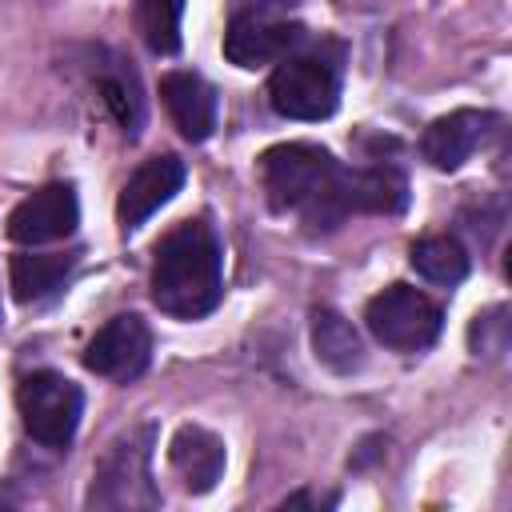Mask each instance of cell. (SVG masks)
<instances>
[{
  "label": "cell",
  "instance_id": "7",
  "mask_svg": "<svg viewBox=\"0 0 512 512\" xmlns=\"http://www.w3.org/2000/svg\"><path fill=\"white\" fill-rule=\"evenodd\" d=\"M408 204V180L388 168H356V172H336V184L328 192V200L308 216V228H336L348 212H380V216H396Z\"/></svg>",
  "mask_w": 512,
  "mask_h": 512
},
{
  "label": "cell",
  "instance_id": "3",
  "mask_svg": "<svg viewBox=\"0 0 512 512\" xmlns=\"http://www.w3.org/2000/svg\"><path fill=\"white\" fill-rule=\"evenodd\" d=\"M152 428L120 436L104 460L96 464L92 488H88V508H156L160 492L152 488Z\"/></svg>",
  "mask_w": 512,
  "mask_h": 512
},
{
  "label": "cell",
  "instance_id": "19",
  "mask_svg": "<svg viewBox=\"0 0 512 512\" xmlns=\"http://www.w3.org/2000/svg\"><path fill=\"white\" fill-rule=\"evenodd\" d=\"M100 92H104V104L112 108V116L124 124V132H140L144 100H140V88H136L132 72H104L100 76Z\"/></svg>",
  "mask_w": 512,
  "mask_h": 512
},
{
  "label": "cell",
  "instance_id": "10",
  "mask_svg": "<svg viewBox=\"0 0 512 512\" xmlns=\"http://www.w3.org/2000/svg\"><path fill=\"white\" fill-rule=\"evenodd\" d=\"M300 40H304L300 28L288 20H276L268 12H236L224 32V56L236 68H260L292 56Z\"/></svg>",
  "mask_w": 512,
  "mask_h": 512
},
{
  "label": "cell",
  "instance_id": "5",
  "mask_svg": "<svg viewBox=\"0 0 512 512\" xmlns=\"http://www.w3.org/2000/svg\"><path fill=\"white\" fill-rule=\"evenodd\" d=\"M16 408L24 420V432L48 448H64L76 436L84 396L80 388L60 372H32L16 388Z\"/></svg>",
  "mask_w": 512,
  "mask_h": 512
},
{
  "label": "cell",
  "instance_id": "6",
  "mask_svg": "<svg viewBox=\"0 0 512 512\" xmlns=\"http://www.w3.org/2000/svg\"><path fill=\"white\" fill-rule=\"evenodd\" d=\"M268 100L288 120H324L336 112L340 76L324 56H284L268 80Z\"/></svg>",
  "mask_w": 512,
  "mask_h": 512
},
{
  "label": "cell",
  "instance_id": "11",
  "mask_svg": "<svg viewBox=\"0 0 512 512\" xmlns=\"http://www.w3.org/2000/svg\"><path fill=\"white\" fill-rule=\"evenodd\" d=\"M184 184V160L180 156H152L144 160L120 188V200H116V216H120V228L132 232L140 228L152 212H160Z\"/></svg>",
  "mask_w": 512,
  "mask_h": 512
},
{
  "label": "cell",
  "instance_id": "2",
  "mask_svg": "<svg viewBox=\"0 0 512 512\" xmlns=\"http://www.w3.org/2000/svg\"><path fill=\"white\" fill-rule=\"evenodd\" d=\"M340 164L332 160V152L292 140V144H276L260 156V184L264 196L276 212H304V220L328 200L332 184H336Z\"/></svg>",
  "mask_w": 512,
  "mask_h": 512
},
{
  "label": "cell",
  "instance_id": "17",
  "mask_svg": "<svg viewBox=\"0 0 512 512\" xmlns=\"http://www.w3.org/2000/svg\"><path fill=\"white\" fill-rule=\"evenodd\" d=\"M408 260H412V268L424 280L444 284V288H452V284H460L468 276V252L452 236H424V240H416Z\"/></svg>",
  "mask_w": 512,
  "mask_h": 512
},
{
  "label": "cell",
  "instance_id": "13",
  "mask_svg": "<svg viewBox=\"0 0 512 512\" xmlns=\"http://www.w3.org/2000/svg\"><path fill=\"white\" fill-rule=\"evenodd\" d=\"M160 100L184 140H208L216 128V92L196 72H168L160 80Z\"/></svg>",
  "mask_w": 512,
  "mask_h": 512
},
{
  "label": "cell",
  "instance_id": "15",
  "mask_svg": "<svg viewBox=\"0 0 512 512\" xmlns=\"http://www.w3.org/2000/svg\"><path fill=\"white\" fill-rule=\"evenodd\" d=\"M72 260L56 256V252H16L8 264V280H12V296L20 304H36L44 296H52L64 276H68Z\"/></svg>",
  "mask_w": 512,
  "mask_h": 512
},
{
  "label": "cell",
  "instance_id": "8",
  "mask_svg": "<svg viewBox=\"0 0 512 512\" xmlns=\"http://www.w3.org/2000/svg\"><path fill=\"white\" fill-rule=\"evenodd\" d=\"M148 356H152V336H148V324L132 312L124 316H112L84 348V368L104 376V380H136L144 368H148Z\"/></svg>",
  "mask_w": 512,
  "mask_h": 512
},
{
  "label": "cell",
  "instance_id": "4",
  "mask_svg": "<svg viewBox=\"0 0 512 512\" xmlns=\"http://www.w3.org/2000/svg\"><path fill=\"white\" fill-rule=\"evenodd\" d=\"M368 332L396 352H420L440 336V304L428 300L424 292L408 288V284H388L384 292H376L364 308Z\"/></svg>",
  "mask_w": 512,
  "mask_h": 512
},
{
  "label": "cell",
  "instance_id": "12",
  "mask_svg": "<svg viewBox=\"0 0 512 512\" xmlns=\"http://www.w3.org/2000/svg\"><path fill=\"white\" fill-rule=\"evenodd\" d=\"M488 124L492 116L488 112H476V108H456L440 120H432L424 128V140H420V152L432 168L440 172H456L488 136Z\"/></svg>",
  "mask_w": 512,
  "mask_h": 512
},
{
  "label": "cell",
  "instance_id": "14",
  "mask_svg": "<svg viewBox=\"0 0 512 512\" xmlns=\"http://www.w3.org/2000/svg\"><path fill=\"white\" fill-rule=\"evenodd\" d=\"M168 460L188 492H208L224 476V440L200 424H184L168 444Z\"/></svg>",
  "mask_w": 512,
  "mask_h": 512
},
{
  "label": "cell",
  "instance_id": "18",
  "mask_svg": "<svg viewBox=\"0 0 512 512\" xmlns=\"http://www.w3.org/2000/svg\"><path fill=\"white\" fill-rule=\"evenodd\" d=\"M140 40L156 56H172L180 48V20H184V0H136L132 8Z\"/></svg>",
  "mask_w": 512,
  "mask_h": 512
},
{
  "label": "cell",
  "instance_id": "9",
  "mask_svg": "<svg viewBox=\"0 0 512 512\" xmlns=\"http://www.w3.org/2000/svg\"><path fill=\"white\" fill-rule=\"evenodd\" d=\"M80 220V200L72 184H44L32 196H24L12 212H8V236L16 244H52L76 232Z\"/></svg>",
  "mask_w": 512,
  "mask_h": 512
},
{
  "label": "cell",
  "instance_id": "16",
  "mask_svg": "<svg viewBox=\"0 0 512 512\" xmlns=\"http://www.w3.org/2000/svg\"><path fill=\"white\" fill-rule=\"evenodd\" d=\"M312 348H316V360L328 364L332 372H356L364 364V348H360L356 328L332 308L312 312Z\"/></svg>",
  "mask_w": 512,
  "mask_h": 512
},
{
  "label": "cell",
  "instance_id": "1",
  "mask_svg": "<svg viewBox=\"0 0 512 512\" xmlns=\"http://www.w3.org/2000/svg\"><path fill=\"white\" fill-rule=\"evenodd\" d=\"M224 296V256L208 224L184 220L156 244L152 300L176 320L208 316Z\"/></svg>",
  "mask_w": 512,
  "mask_h": 512
}]
</instances>
